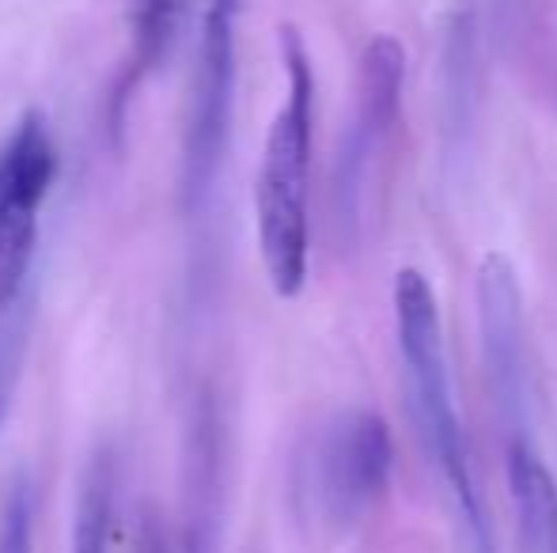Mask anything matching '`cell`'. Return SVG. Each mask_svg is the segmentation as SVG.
Segmentation results:
<instances>
[{
    "instance_id": "obj_1",
    "label": "cell",
    "mask_w": 557,
    "mask_h": 553,
    "mask_svg": "<svg viewBox=\"0 0 557 553\" xmlns=\"http://www.w3.org/2000/svg\"><path fill=\"white\" fill-rule=\"evenodd\" d=\"M391 303H395V338L410 417L413 428H418L421 451L436 466L447 501H451L462 553H497L493 550L490 516H485L482 493H478L474 470H470V451L459 425V410H455L436 292L421 269L406 266L395 274Z\"/></svg>"
},
{
    "instance_id": "obj_2",
    "label": "cell",
    "mask_w": 557,
    "mask_h": 553,
    "mask_svg": "<svg viewBox=\"0 0 557 553\" xmlns=\"http://www.w3.org/2000/svg\"><path fill=\"white\" fill-rule=\"evenodd\" d=\"M285 103L273 114L255 178V228L270 288L296 300L308 285L311 262V137H315V68L293 23L281 27Z\"/></svg>"
},
{
    "instance_id": "obj_3",
    "label": "cell",
    "mask_w": 557,
    "mask_h": 553,
    "mask_svg": "<svg viewBox=\"0 0 557 553\" xmlns=\"http://www.w3.org/2000/svg\"><path fill=\"white\" fill-rule=\"evenodd\" d=\"M395 440L380 414L345 410L304 436L293 455L288 497L304 527L345 535L387 493Z\"/></svg>"
},
{
    "instance_id": "obj_4",
    "label": "cell",
    "mask_w": 557,
    "mask_h": 553,
    "mask_svg": "<svg viewBox=\"0 0 557 553\" xmlns=\"http://www.w3.org/2000/svg\"><path fill=\"white\" fill-rule=\"evenodd\" d=\"M243 0H206L198 61L190 76V106L183 134V205L201 209L224 167L235 103V42Z\"/></svg>"
},
{
    "instance_id": "obj_5",
    "label": "cell",
    "mask_w": 557,
    "mask_h": 553,
    "mask_svg": "<svg viewBox=\"0 0 557 553\" xmlns=\"http://www.w3.org/2000/svg\"><path fill=\"white\" fill-rule=\"evenodd\" d=\"M58 175V148L42 114H23L0 148V326L35 288L38 213Z\"/></svg>"
},
{
    "instance_id": "obj_6",
    "label": "cell",
    "mask_w": 557,
    "mask_h": 553,
    "mask_svg": "<svg viewBox=\"0 0 557 553\" xmlns=\"http://www.w3.org/2000/svg\"><path fill=\"white\" fill-rule=\"evenodd\" d=\"M478 334H482V361L497 414L508 425V440L528 436L531 414V368H528V330H523V292L512 262L500 251H490L474 274ZM531 440V436H528Z\"/></svg>"
},
{
    "instance_id": "obj_7",
    "label": "cell",
    "mask_w": 557,
    "mask_h": 553,
    "mask_svg": "<svg viewBox=\"0 0 557 553\" xmlns=\"http://www.w3.org/2000/svg\"><path fill=\"white\" fill-rule=\"evenodd\" d=\"M403 84H406V50L398 46V38L375 35L364 46V53H360L357 111H352V126L345 134L342 152H337V198L345 205H352V198L360 193L372 152L395 129L398 111H403Z\"/></svg>"
},
{
    "instance_id": "obj_8",
    "label": "cell",
    "mask_w": 557,
    "mask_h": 553,
    "mask_svg": "<svg viewBox=\"0 0 557 553\" xmlns=\"http://www.w3.org/2000/svg\"><path fill=\"white\" fill-rule=\"evenodd\" d=\"M186 8L190 0H129V53H125L122 80H117L114 122L122 118V106L145 80H152L171 58L178 35H183Z\"/></svg>"
},
{
    "instance_id": "obj_9",
    "label": "cell",
    "mask_w": 557,
    "mask_h": 553,
    "mask_svg": "<svg viewBox=\"0 0 557 553\" xmlns=\"http://www.w3.org/2000/svg\"><path fill=\"white\" fill-rule=\"evenodd\" d=\"M107 542H111V466L96 463L76 508L73 553H107Z\"/></svg>"
},
{
    "instance_id": "obj_10",
    "label": "cell",
    "mask_w": 557,
    "mask_h": 553,
    "mask_svg": "<svg viewBox=\"0 0 557 553\" xmlns=\"http://www.w3.org/2000/svg\"><path fill=\"white\" fill-rule=\"evenodd\" d=\"M30 323H35V288L23 296V303L0 326V425L12 414L15 387L23 376V353H27Z\"/></svg>"
},
{
    "instance_id": "obj_11",
    "label": "cell",
    "mask_w": 557,
    "mask_h": 553,
    "mask_svg": "<svg viewBox=\"0 0 557 553\" xmlns=\"http://www.w3.org/2000/svg\"><path fill=\"white\" fill-rule=\"evenodd\" d=\"M35 519L38 493L27 474H15L4 501V516H0V553H35Z\"/></svg>"
}]
</instances>
